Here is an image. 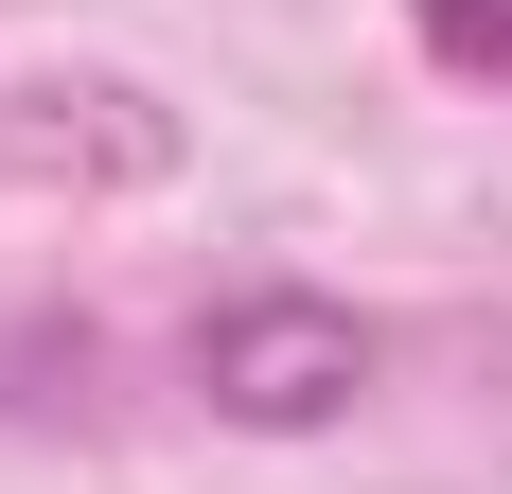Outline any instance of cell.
I'll list each match as a JSON object with an SVG mask.
<instances>
[{
	"label": "cell",
	"mask_w": 512,
	"mask_h": 494,
	"mask_svg": "<svg viewBox=\"0 0 512 494\" xmlns=\"http://www.w3.org/2000/svg\"><path fill=\"white\" fill-rule=\"evenodd\" d=\"M371 371H389V336H371L354 300H318V283H248V300H212V318H195V389H212V424H265V442L354 424Z\"/></svg>",
	"instance_id": "obj_1"
},
{
	"label": "cell",
	"mask_w": 512,
	"mask_h": 494,
	"mask_svg": "<svg viewBox=\"0 0 512 494\" xmlns=\"http://www.w3.org/2000/svg\"><path fill=\"white\" fill-rule=\"evenodd\" d=\"M407 18H424V53H442L460 89H495V71H512V0H407Z\"/></svg>",
	"instance_id": "obj_2"
}]
</instances>
